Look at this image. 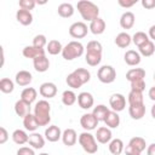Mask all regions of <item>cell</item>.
Here are the masks:
<instances>
[{
  "instance_id": "1",
  "label": "cell",
  "mask_w": 155,
  "mask_h": 155,
  "mask_svg": "<svg viewBox=\"0 0 155 155\" xmlns=\"http://www.w3.org/2000/svg\"><path fill=\"white\" fill-rule=\"evenodd\" d=\"M102 52H103V46L99 41L92 40L87 42L86 46V54H85V61L90 67H97L102 62Z\"/></svg>"
},
{
  "instance_id": "2",
  "label": "cell",
  "mask_w": 155,
  "mask_h": 155,
  "mask_svg": "<svg viewBox=\"0 0 155 155\" xmlns=\"http://www.w3.org/2000/svg\"><path fill=\"white\" fill-rule=\"evenodd\" d=\"M33 114L39 126H47L51 122V104L46 99H41L36 102Z\"/></svg>"
},
{
  "instance_id": "3",
  "label": "cell",
  "mask_w": 155,
  "mask_h": 155,
  "mask_svg": "<svg viewBox=\"0 0 155 155\" xmlns=\"http://www.w3.org/2000/svg\"><path fill=\"white\" fill-rule=\"evenodd\" d=\"M76 8L80 13V16L82 17L84 21L87 22H92L93 19L99 17V8L96 4H93L92 1H87V0H81L76 4Z\"/></svg>"
},
{
  "instance_id": "4",
  "label": "cell",
  "mask_w": 155,
  "mask_h": 155,
  "mask_svg": "<svg viewBox=\"0 0 155 155\" xmlns=\"http://www.w3.org/2000/svg\"><path fill=\"white\" fill-rule=\"evenodd\" d=\"M85 52V47L84 45L80 42V41H76V40H73L70 42H68L64 47H63V51H62V57L65 59V61H73L75 58H79L84 54Z\"/></svg>"
},
{
  "instance_id": "5",
  "label": "cell",
  "mask_w": 155,
  "mask_h": 155,
  "mask_svg": "<svg viewBox=\"0 0 155 155\" xmlns=\"http://www.w3.org/2000/svg\"><path fill=\"white\" fill-rule=\"evenodd\" d=\"M79 144L81 145V148L87 153V154H96L98 151V145H97V139L96 137L91 133V132H82L79 134V139H78Z\"/></svg>"
},
{
  "instance_id": "6",
  "label": "cell",
  "mask_w": 155,
  "mask_h": 155,
  "mask_svg": "<svg viewBox=\"0 0 155 155\" xmlns=\"http://www.w3.org/2000/svg\"><path fill=\"white\" fill-rule=\"evenodd\" d=\"M97 78L102 84H111L116 79V70L111 65H102L97 71Z\"/></svg>"
},
{
  "instance_id": "7",
  "label": "cell",
  "mask_w": 155,
  "mask_h": 155,
  "mask_svg": "<svg viewBox=\"0 0 155 155\" xmlns=\"http://www.w3.org/2000/svg\"><path fill=\"white\" fill-rule=\"evenodd\" d=\"M88 27L85 22H74L69 27V35L74 39H82L88 33Z\"/></svg>"
},
{
  "instance_id": "8",
  "label": "cell",
  "mask_w": 155,
  "mask_h": 155,
  "mask_svg": "<svg viewBox=\"0 0 155 155\" xmlns=\"http://www.w3.org/2000/svg\"><path fill=\"white\" fill-rule=\"evenodd\" d=\"M109 105L111 108V110L119 113V111H122L126 107V98L124 94L121 93H114L110 96L109 98Z\"/></svg>"
},
{
  "instance_id": "9",
  "label": "cell",
  "mask_w": 155,
  "mask_h": 155,
  "mask_svg": "<svg viewBox=\"0 0 155 155\" xmlns=\"http://www.w3.org/2000/svg\"><path fill=\"white\" fill-rule=\"evenodd\" d=\"M98 122H99V121L93 116L92 113H86V114H84V115L80 117V125H81V127H82L85 131H87V132L96 130L97 126H98Z\"/></svg>"
},
{
  "instance_id": "10",
  "label": "cell",
  "mask_w": 155,
  "mask_h": 155,
  "mask_svg": "<svg viewBox=\"0 0 155 155\" xmlns=\"http://www.w3.org/2000/svg\"><path fill=\"white\" fill-rule=\"evenodd\" d=\"M39 93L45 98V99H51L57 94V86L53 82H44L39 87Z\"/></svg>"
},
{
  "instance_id": "11",
  "label": "cell",
  "mask_w": 155,
  "mask_h": 155,
  "mask_svg": "<svg viewBox=\"0 0 155 155\" xmlns=\"http://www.w3.org/2000/svg\"><path fill=\"white\" fill-rule=\"evenodd\" d=\"M96 139L98 143L101 144H107L109 143L111 139H113V133H111V130L107 126H101L97 128V132L94 134Z\"/></svg>"
},
{
  "instance_id": "12",
  "label": "cell",
  "mask_w": 155,
  "mask_h": 155,
  "mask_svg": "<svg viewBox=\"0 0 155 155\" xmlns=\"http://www.w3.org/2000/svg\"><path fill=\"white\" fill-rule=\"evenodd\" d=\"M78 104L81 109H85V110H88L93 107L94 104V99H93V96L90 93V92H81L78 94Z\"/></svg>"
},
{
  "instance_id": "13",
  "label": "cell",
  "mask_w": 155,
  "mask_h": 155,
  "mask_svg": "<svg viewBox=\"0 0 155 155\" xmlns=\"http://www.w3.org/2000/svg\"><path fill=\"white\" fill-rule=\"evenodd\" d=\"M62 133H63V132L61 131V128H59L58 126H56V125H50V126L45 130L44 136H45L46 140H48V142H51V143H54V142L62 139Z\"/></svg>"
},
{
  "instance_id": "14",
  "label": "cell",
  "mask_w": 155,
  "mask_h": 155,
  "mask_svg": "<svg viewBox=\"0 0 155 155\" xmlns=\"http://www.w3.org/2000/svg\"><path fill=\"white\" fill-rule=\"evenodd\" d=\"M124 59L126 62L127 65L130 67H136L142 61V56L139 54L138 51H134V50H127L124 54Z\"/></svg>"
},
{
  "instance_id": "15",
  "label": "cell",
  "mask_w": 155,
  "mask_h": 155,
  "mask_svg": "<svg viewBox=\"0 0 155 155\" xmlns=\"http://www.w3.org/2000/svg\"><path fill=\"white\" fill-rule=\"evenodd\" d=\"M78 139H79V137H78L75 130H73V128H67V130H64L63 133H62V142H63V144L67 145V147H73V145H75L76 142H78Z\"/></svg>"
},
{
  "instance_id": "16",
  "label": "cell",
  "mask_w": 155,
  "mask_h": 155,
  "mask_svg": "<svg viewBox=\"0 0 155 155\" xmlns=\"http://www.w3.org/2000/svg\"><path fill=\"white\" fill-rule=\"evenodd\" d=\"M22 54H23L25 58L35 59V58L39 57V56L46 54V51H45V48H38V47H35V46H33V45H28V46H25V47L23 48Z\"/></svg>"
},
{
  "instance_id": "17",
  "label": "cell",
  "mask_w": 155,
  "mask_h": 155,
  "mask_svg": "<svg viewBox=\"0 0 155 155\" xmlns=\"http://www.w3.org/2000/svg\"><path fill=\"white\" fill-rule=\"evenodd\" d=\"M33 65H34V69H35L38 73H45V71H47L48 68H50V61H48V58L46 57V54L39 56V57H36L35 59H33Z\"/></svg>"
},
{
  "instance_id": "18",
  "label": "cell",
  "mask_w": 155,
  "mask_h": 155,
  "mask_svg": "<svg viewBox=\"0 0 155 155\" xmlns=\"http://www.w3.org/2000/svg\"><path fill=\"white\" fill-rule=\"evenodd\" d=\"M30 110H31V104L24 102L23 99H18L15 103V113L17 114V116H19L22 119L24 116H27L28 114H30Z\"/></svg>"
},
{
  "instance_id": "19",
  "label": "cell",
  "mask_w": 155,
  "mask_h": 155,
  "mask_svg": "<svg viewBox=\"0 0 155 155\" xmlns=\"http://www.w3.org/2000/svg\"><path fill=\"white\" fill-rule=\"evenodd\" d=\"M134 22H136V16L131 11L124 12L120 17V25L122 29H131L134 25Z\"/></svg>"
},
{
  "instance_id": "20",
  "label": "cell",
  "mask_w": 155,
  "mask_h": 155,
  "mask_svg": "<svg viewBox=\"0 0 155 155\" xmlns=\"http://www.w3.org/2000/svg\"><path fill=\"white\" fill-rule=\"evenodd\" d=\"M33 80V75L28 70H19L15 76V82L18 86H28Z\"/></svg>"
},
{
  "instance_id": "21",
  "label": "cell",
  "mask_w": 155,
  "mask_h": 155,
  "mask_svg": "<svg viewBox=\"0 0 155 155\" xmlns=\"http://www.w3.org/2000/svg\"><path fill=\"white\" fill-rule=\"evenodd\" d=\"M45 137L41 136L40 133L38 132H33L29 134V139H28V143L29 145L33 148V149H42L44 145H45Z\"/></svg>"
},
{
  "instance_id": "22",
  "label": "cell",
  "mask_w": 155,
  "mask_h": 155,
  "mask_svg": "<svg viewBox=\"0 0 155 155\" xmlns=\"http://www.w3.org/2000/svg\"><path fill=\"white\" fill-rule=\"evenodd\" d=\"M88 29H90V31H91L92 34H94V35H101V34H103L104 30H105V22H104V19L101 18V17L93 19V21L90 23Z\"/></svg>"
},
{
  "instance_id": "23",
  "label": "cell",
  "mask_w": 155,
  "mask_h": 155,
  "mask_svg": "<svg viewBox=\"0 0 155 155\" xmlns=\"http://www.w3.org/2000/svg\"><path fill=\"white\" fill-rule=\"evenodd\" d=\"M103 122H104L105 126L109 127L110 130H111V128H117L119 125H120V116H119V114H117L116 111L109 110V113L107 114V116H105V119H104Z\"/></svg>"
},
{
  "instance_id": "24",
  "label": "cell",
  "mask_w": 155,
  "mask_h": 155,
  "mask_svg": "<svg viewBox=\"0 0 155 155\" xmlns=\"http://www.w3.org/2000/svg\"><path fill=\"white\" fill-rule=\"evenodd\" d=\"M16 19L22 24V25H30L33 23V15L30 11L27 10H17L16 12Z\"/></svg>"
},
{
  "instance_id": "25",
  "label": "cell",
  "mask_w": 155,
  "mask_h": 155,
  "mask_svg": "<svg viewBox=\"0 0 155 155\" xmlns=\"http://www.w3.org/2000/svg\"><path fill=\"white\" fill-rule=\"evenodd\" d=\"M144 78H145V70L142 68H132L126 73V80H128L130 82L144 80Z\"/></svg>"
},
{
  "instance_id": "26",
  "label": "cell",
  "mask_w": 155,
  "mask_h": 155,
  "mask_svg": "<svg viewBox=\"0 0 155 155\" xmlns=\"http://www.w3.org/2000/svg\"><path fill=\"white\" fill-rule=\"evenodd\" d=\"M132 42V36L126 33V31H122V33H119L115 38V45L120 48H126L131 45Z\"/></svg>"
},
{
  "instance_id": "27",
  "label": "cell",
  "mask_w": 155,
  "mask_h": 155,
  "mask_svg": "<svg viewBox=\"0 0 155 155\" xmlns=\"http://www.w3.org/2000/svg\"><path fill=\"white\" fill-rule=\"evenodd\" d=\"M128 114L133 120H140L145 115V105L144 104L130 105L128 107Z\"/></svg>"
},
{
  "instance_id": "28",
  "label": "cell",
  "mask_w": 155,
  "mask_h": 155,
  "mask_svg": "<svg viewBox=\"0 0 155 155\" xmlns=\"http://www.w3.org/2000/svg\"><path fill=\"white\" fill-rule=\"evenodd\" d=\"M23 126L29 132H35L40 127L38 121H36V119H35V116H34V114H31V113L23 117Z\"/></svg>"
},
{
  "instance_id": "29",
  "label": "cell",
  "mask_w": 155,
  "mask_h": 155,
  "mask_svg": "<svg viewBox=\"0 0 155 155\" xmlns=\"http://www.w3.org/2000/svg\"><path fill=\"white\" fill-rule=\"evenodd\" d=\"M36 97H38V91L34 87H25L21 93V99H23L24 102H27L29 104L35 102Z\"/></svg>"
},
{
  "instance_id": "30",
  "label": "cell",
  "mask_w": 155,
  "mask_h": 155,
  "mask_svg": "<svg viewBox=\"0 0 155 155\" xmlns=\"http://www.w3.org/2000/svg\"><path fill=\"white\" fill-rule=\"evenodd\" d=\"M109 151L113 154V155H120L124 150H125V145H124V142L120 139V138H114L109 142Z\"/></svg>"
},
{
  "instance_id": "31",
  "label": "cell",
  "mask_w": 155,
  "mask_h": 155,
  "mask_svg": "<svg viewBox=\"0 0 155 155\" xmlns=\"http://www.w3.org/2000/svg\"><path fill=\"white\" fill-rule=\"evenodd\" d=\"M57 12H58V15H59L62 18H69V17H71V16L74 15L75 10H74V6H73L71 4H69V2H63V4H61V5L58 6Z\"/></svg>"
},
{
  "instance_id": "32",
  "label": "cell",
  "mask_w": 155,
  "mask_h": 155,
  "mask_svg": "<svg viewBox=\"0 0 155 155\" xmlns=\"http://www.w3.org/2000/svg\"><path fill=\"white\" fill-rule=\"evenodd\" d=\"M28 139H29V136L27 134V132L24 130H15L13 133H12V140L18 144V145H23L25 143H28Z\"/></svg>"
},
{
  "instance_id": "33",
  "label": "cell",
  "mask_w": 155,
  "mask_h": 155,
  "mask_svg": "<svg viewBox=\"0 0 155 155\" xmlns=\"http://www.w3.org/2000/svg\"><path fill=\"white\" fill-rule=\"evenodd\" d=\"M63 47H64V46H62L61 41H58V40H50V41L47 42V46H46V51H47L50 54H52V56H56V54H59V53H62V51H63Z\"/></svg>"
},
{
  "instance_id": "34",
  "label": "cell",
  "mask_w": 155,
  "mask_h": 155,
  "mask_svg": "<svg viewBox=\"0 0 155 155\" xmlns=\"http://www.w3.org/2000/svg\"><path fill=\"white\" fill-rule=\"evenodd\" d=\"M127 101L130 105H139L144 104V98H143V92L138 91H130L127 96Z\"/></svg>"
},
{
  "instance_id": "35",
  "label": "cell",
  "mask_w": 155,
  "mask_h": 155,
  "mask_svg": "<svg viewBox=\"0 0 155 155\" xmlns=\"http://www.w3.org/2000/svg\"><path fill=\"white\" fill-rule=\"evenodd\" d=\"M78 101V96L75 94V92L73 90H65L62 93V103L67 107H70L73 104H75V102Z\"/></svg>"
},
{
  "instance_id": "36",
  "label": "cell",
  "mask_w": 155,
  "mask_h": 155,
  "mask_svg": "<svg viewBox=\"0 0 155 155\" xmlns=\"http://www.w3.org/2000/svg\"><path fill=\"white\" fill-rule=\"evenodd\" d=\"M109 110H110V109H109L108 107H105L104 104H98L97 107L93 108L92 114H93V116H94L98 121H104V119H105L107 114L109 113Z\"/></svg>"
},
{
  "instance_id": "37",
  "label": "cell",
  "mask_w": 155,
  "mask_h": 155,
  "mask_svg": "<svg viewBox=\"0 0 155 155\" xmlns=\"http://www.w3.org/2000/svg\"><path fill=\"white\" fill-rule=\"evenodd\" d=\"M139 50V54L143 56V57H150L154 54L155 52V45L151 40H149L148 42H145L144 45H142L140 47H138Z\"/></svg>"
},
{
  "instance_id": "38",
  "label": "cell",
  "mask_w": 155,
  "mask_h": 155,
  "mask_svg": "<svg viewBox=\"0 0 155 155\" xmlns=\"http://www.w3.org/2000/svg\"><path fill=\"white\" fill-rule=\"evenodd\" d=\"M150 39L148 36V34H145L144 31H136L132 36V42L137 46V47H140L142 45H144L145 42H148Z\"/></svg>"
},
{
  "instance_id": "39",
  "label": "cell",
  "mask_w": 155,
  "mask_h": 155,
  "mask_svg": "<svg viewBox=\"0 0 155 155\" xmlns=\"http://www.w3.org/2000/svg\"><path fill=\"white\" fill-rule=\"evenodd\" d=\"M65 81H67V84H68V86L69 87H71L73 90H75V88H80L84 84H82V81L80 80V78L73 71V73H70V74H68V76H67V79H65Z\"/></svg>"
},
{
  "instance_id": "40",
  "label": "cell",
  "mask_w": 155,
  "mask_h": 155,
  "mask_svg": "<svg viewBox=\"0 0 155 155\" xmlns=\"http://www.w3.org/2000/svg\"><path fill=\"white\" fill-rule=\"evenodd\" d=\"M15 90V82L8 78H2L0 80V91L2 93H12Z\"/></svg>"
},
{
  "instance_id": "41",
  "label": "cell",
  "mask_w": 155,
  "mask_h": 155,
  "mask_svg": "<svg viewBox=\"0 0 155 155\" xmlns=\"http://www.w3.org/2000/svg\"><path fill=\"white\" fill-rule=\"evenodd\" d=\"M128 144H130V145H132L133 148H136L137 150H139L140 153H142V151H144V150H145V148H147L145 139H144V138H142V137H133V138H131V139H130V142H128Z\"/></svg>"
},
{
  "instance_id": "42",
  "label": "cell",
  "mask_w": 155,
  "mask_h": 155,
  "mask_svg": "<svg viewBox=\"0 0 155 155\" xmlns=\"http://www.w3.org/2000/svg\"><path fill=\"white\" fill-rule=\"evenodd\" d=\"M74 73L80 78L82 84H86V82H88L91 80V73L85 68H78V69L74 70Z\"/></svg>"
},
{
  "instance_id": "43",
  "label": "cell",
  "mask_w": 155,
  "mask_h": 155,
  "mask_svg": "<svg viewBox=\"0 0 155 155\" xmlns=\"http://www.w3.org/2000/svg\"><path fill=\"white\" fill-rule=\"evenodd\" d=\"M33 46L38 47V48H44L45 46H47V39L44 34H39L35 35L33 39Z\"/></svg>"
},
{
  "instance_id": "44",
  "label": "cell",
  "mask_w": 155,
  "mask_h": 155,
  "mask_svg": "<svg viewBox=\"0 0 155 155\" xmlns=\"http://www.w3.org/2000/svg\"><path fill=\"white\" fill-rule=\"evenodd\" d=\"M18 5H19V8L30 11V10H33V8L35 7L36 1H35V0H19Z\"/></svg>"
},
{
  "instance_id": "45",
  "label": "cell",
  "mask_w": 155,
  "mask_h": 155,
  "mask_svg": "<svg viewBox=\"0 0 155 155\" xmlns=\"http://www.w3.org/2000/svg\"><path fill=\"white\" fill-rule=\"evenodd\" d=\"M131 84V91H138L143 92L145 90V80H139V81H133Z\"/></svg>"
},
{
  "instance_id": "46",
  "label": "cell",
  "mask_w": 155,
  "mask_h": 155,
  "mask_svg": "<svg viewBox=\"0 0 155 155\" xmlns=\"http://www.w3.org/2000/svg\"><path fill=\"white\" fill-rule=\"evenodd\" d=\"M17 155H35V151L33 148L29 147H21L17 150Z\"/></svg>"
},
{
  "instance_id": "47",
  "label": "cell",
  "mask_w": 155,
  "mask_h": 155,
  "mask_svg": "<svg viewBox=\"0 0 155 155\" xmlns=\"http://www.w3.org/2000/svg\"><path fill=\"white\" fill-rule=\"evenodd\" d=\"M117 4L124 8H130V7H132L133 5L137 4V0H130V1L128 0H119Z\"/></svg>"
},
{
  "instance_id": "48",
  "label": "cell",
  "mask_w": 155,
  "mask_h": 155,
  "mask_svg": "<svg viewBox=\"0 0 155 155\" xmlns=\"http://www.w3.org/2000/svg\"><path fill=\"white\" fill-rule=\"evenodd\" d=\"M125 154L126 155H140L142 153L139 151V150H137L136 148H133L132 145H130V144H127L126 145V148H125Z\"/></svg>"
},
{
  "instance_id": "49",
  "label": "cell",
  "mask_w": 155,
  "mask_h": 155,
  "mask_svg": "<svg viewBox=\"0 0 155 155\" xmlns=\"http://www.w3.org/2000/svg\"><path fill=\"white\" fill-rule=\"evenodd\" d=\"M8 139V133L5 127H0V144H5Z\"/></svg>"
},
{
  "instance_id": "50",
  "label": "cell",
  "mask_w": 155,
  "mask_h": 155,
  "mask_svg": "<svg viewBox=\"0 0 155 155\" xmlns=\"http://www.w3.org/2000/svg\"><path fill=\"white\" fill-rule=\"evenodd\" d=\"M142 6L147 10H151L155 7V0H142Z\"/></svg>"
},
{
  "instance_id": "51",
  "label": "cell",
  "mask_w": 155,
  "mask_h": 155,
  "mask_svg": "<svg viewBox=\"0 0 155 155\" xmlns=\"http://www.w3.org/2000/svg\"><path fill=\"white\" fill-rule=\"evenodd\" d=\"M148 36H149V39H150L151 41H155V24H154V25H151V27L149 28Z\"/></svg>"
},
{
  "instance_id": "52",
  "label": "cell",
  "mask_w": 155,
  "mask_h": 155,
  "mask_svg": "<svg viewBox=\"0 0 155 155\" xmlns=\"http://www.w3.org/2000/svg\"><path fill=\"white\" fill-rule=\"evenodd\" d=\"M147 155H155V143H151L147 147Z\"/></svg>"
},
{
  "instance_id": "53",
  "label": "cell",
  "mask_w": 155,
  "mask_h": 155,
  "mask_svg": "<svg viewBox=\"0 0 155 155\" xmlns=\"http://www.w3.org/2000/svg\"><path fill=\"white\" fill-rule=\"evenodd\" d=\"M148 96H149V98H150L153 102H155V86H153V87L149 88V91H148Z\"/></svg>"
},
{
  "instance_id": "54",
  "label": "cell",
  "mask_w": 155,
  "mask_h": 155,
  "mask_svg": "<svg viewBox=\"0 0 155 155\" xmlns=\"http://www.w3.org/2000/svg\"><path fill=\"white\" fill-rule=\"evenodd\" d=\"M150 113H151V116H153V119H155V103H154V105L151 107V109H150Z\"/></svg>"
},
{
  "instance_id": "55",
  "label": "cell",
  "mask_w": 155,
  "mask_h": 155,
  "mask_svg": "<svg viewBox=\"0 0 155 155\" xmlns=\"http://www.w3.org/2000/svg\"><path fill=\"white\" fill-rule=\"evenodd\" d=\"M39 155H50V154H47V153H41V154H39Z\"/></svg>"
},
{
  "instance_id": "56",
  "label": "cell",
  "mask_w": 155,
  "mask_h": 155,
  "mask_svg": "<svg viewBox=\"0 0 155 155\" xmlns=\"http://www.w3.org/2000/svg\"><path fill=\"white\" fill-rule=\"evenodd\" d=\"M154 81H155V73H154Z\"/></svg>"
}]
</instances>
